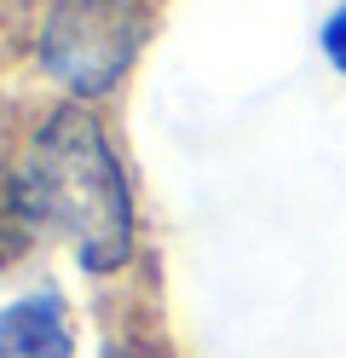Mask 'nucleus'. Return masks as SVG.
<instances>
[{
    "label": "nucleus",
    "instance_id": "1",
    "mask_svg": "<svg viewBox=\"0 0 346 358\" xmlns=\"http://www.w3.org/2000/svg\"><path fill=\"white\" fill-rule=\"evenodd\" d=\"M35 226L58 231L87 272H115L133 255V196L92 110L64 104L41 122L17 168Z\"/></svg>",
    "mask_w": 346,
    "mask_h": 358
},
{
    "label": "nucleus",
    "instance_id": "2",
    "mask_svg": "<svg viewBox=\"0 0 346 358\" xmlns=\"http://www.w3.org/2000/svg\"><path fill=\"white\" fill-rule=\"evenodd\" d=\"M150 35V0H52L41 24V64L75 99H99L133 70Z\"/></svg>",
    "mask_w": 346,
    "mask_h": 358
},
{
    "label": "nucleus",
    "instance_id": "3",
    "mask_svg": "<svg viewBox=\"0 0 346 358\" xmlns=\"http://www.w3.org/2000/svg\"><path fill=\"white\" fill-rule=\"evenodd\" d=\"M0 358H75L69 312L52 289L0 306Z\"/></svg>",
    "mask_w": 346,
    "mask_h": 358
},
{
    "label": "nucleus",
    "instance_id": "4",
    "mask_svg": "<svg viewBox=\"0 0 346 358\" xmlns=\"http://www.w3.org/2000/svg\"><path fill=\"white\" fill-rule=\"evenodd\" d=\"M323 58L346 76V0H340V12L329 17V24H323Z\"/></svg>",
    "mask_w": 346,
    "mask_h": 358
}]
</instances>
